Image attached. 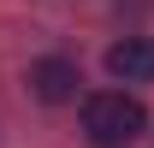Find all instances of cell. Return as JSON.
I'll return each instance as SVG.
<instances>
[{
  "mask_svg": "<svg viewBox=\"0 0 154 148\" xmlns=\"http://www.w3.org/2000/svg\"><path fill=\"white\" fill-rule=\"evenodd\" d=\"M107 71L125 83H154V36H125L107 48Z\"/></svg>",
  "mask_w": 154,
  "mask_h": 148,
  "instance_id": "3",
  "label": "cell"
},
{
  "mask_svg": "<svg viewBox=\"0 0 154 148\" xmlns=\"http://www.w3.org/2000/svg\"><path fill=\"white\" fill-rule=\"evenodd\" d=\"M83 130H89L95 148H125V142H136V136L148 130V113H142L136 95L107 89V95H89V101H83Z\"/></svg>",
  "mask_w": 154,
  "mask_h": 148,
  "instance_id": "1",
  "label": "cell"
},
{
  "mask_svg": "<svg viewBox=\"0 0 154 148\" xmlns=\"http://www.w3.org/2000/svg\"><path fill=\"white\" fill-rule=\"evenodd\" d=\"M77 65L71 59H36L30 65V95L36 101H48V107H65V101H77Z\"/></svg>",
  "mask_w": 154,
  "mask_h": 148,
  "instance_id": "2",
  "label": "cell"
}]
</instances>
